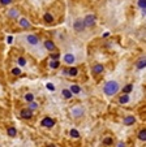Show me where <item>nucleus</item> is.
I'll use <instances>...</instances> for the list:
<instances>
[{"label":"nucleus","mask_w":146,"mask_h":147,"mask_svg":"<svg viewBox=\"0 0 146 147\" xmlns=\"http://www.w3.org/2000/svg\"><path fill=\"white\" fill-rule=\"evenodd\" d=\"M105 94L106 95H115L116 92L119 91V83L116 82V81H110V82H107L105 85Z\"/></svg>","instance_id":"nucleus-1"},{"label":"nucleus","mask_w":146,"mask_h":147,"mask_svg":"<svg viewBox=\"0 0 146 147\" xmlns=\"http://www.w3.org/2000/svg\"><path fill=\"white\" fill-rule=\"evenodd\" d=\"M95 21H96V18H95L94 14H88V16L84 18V22H85L86 28H91V26H94L95 25Z\"/></svg>","instance_id":"nucleus-2"},{"label":"nucleus","mask_w":146,"mask_h":147,"mask_svg":"<svg viewBox=\"0 0 146 147\" xmlns=\"http://www.w3.org/2000/svg\"><path fill=\"white\" fill-rule=\"evenodd\" d=\"M73 28H75V30L77 31V33H81V31H84L85 30V22H84V20H81V18H78V20H76L75 21V24H73Z\"/></svg>","instance_id":"nucleus-3"},{"label":"nucleus","mask_w":146,"mask_h":147,"mask_svg":"<svg viewBox=\"0 0 146 147\" xmlns=\"http://www.w3.org/2000/svg\"><path fill=\"white\" fill-rule=\"evenodd\" d=\"M41 125L44 126V128H52L54 125H55V120L50 119V117H44V119L41 121Z\"/></svg>","instance_id":"nucleus-4"},{"label":"nucleus","mask_w":146,"mask_h":147,"mask_svg":"<svg viewBox=\"0 0 146 147\" xmlns=\"http://www.w3.org/2000/svg\"><path fill=\"white\" fill-rule=\"evenodd\" d=\"M84 108L82 107H73V108L71 109V115L73 117H80V116H82L84 115Z\"/></svg>","instance_id":"nucleus-5"},{"label":"nucleus","mask_w":146,"mask_h":147,"mask_svg":"<svg viewBox=\"0 0 146 147\" xmlns=\"http://www.w3.org/2000/svg\"><path fill=\"white\" fill-rule=\"evenodd\" d=\"M26 40H28V43H29V45H31V46H37L39 43L38 36L33 35V34H29V35L26 36Z\"/></svg>","instance_id":"nucleus-6"},{"label":"nucleus","mask_w":146,"mask_h":147,"mask_svg":"<svg viewBox=\"0 0 146 147\" xmlns=\"http://www.w3.org/2000/svg\"><path fill=\"white\" fill-rule=\"evenodd\" d=\"M20 115H21L22 119H31V116H33V111H31L30 108H24V109H21Z\"/></svg>","instance_id":"nucleus-7"},{"label":"nucleus","mask_w":146,"mask_h":147,"mask_svg":"<svg viewBox=\"0 0 146 147\" xmlns=\"http://www.w3.org/2000/svg\"><path fill=\"white\" fill-rule=\"evenodd\" d=\"M44 47H46V50H48L50 52H52V51H55V43L51 40H46L44 42Z\"/></svg>","instance_id":"nucleus-8"},{"label":"nucleus","mask_w":146,"mask_h":147,"mask_svg":"<svg viewBox=\"0 0 146 147\" xmlns=\"http://www.w3.org/2000/svg\"><path fill=\"white\" fill-rule=\"evenodd\" d=\"M75 55H72V53H67L65 56H64V61H65L67 64H73L75 63Z\"/></svg>","instance_id":"nucleus-9"},{"label":"nucleus","mask_w":146,"mask_h":147,"mask_svg":"<svg viewBox=\"0 0 146 147\" xmlns=\"http://www.w3.org/2000/svg\"><path fill=\"white\" fill-rule=\"evenodd\" d=\"M103 70H105V67H103V65H101V64L94 65V68H93V73H94V74H101V73H103Z\"/></svg>","instance_id":"nucleus-10"},{"label":"nucleus","mask_w":146,"mask_h":147,"mask_svg":"<svg viewBox=\"0 0 146 147\" xmlns=\"http://www.w3.org/2000/svg\"><path fill=\"white\" fill-rule=\"evenodd\" d=\"M136 121V119L133 116H127L124 119V125H127V126H129V125H133Z\"/></svg>","instance_id":"nucleus-11"},{"label":"nucleus","mask_w":146,"mask_h":147,"mask_svg":"<svg viewBox=\"0 0 146 147\" xmlns=\"http://www.w3.org/2000/svg\"><path fill=\"white\" fill-rule=\"evenodd\" d=\"M64 73L68 74V76H72V77H75V76L78 74V69L77 68H71L69 70H64Z\"/></svg>","instance_id":"nucleus-12"},{"label":"nucleus","mask_w":146,"mask_h":147,"mask_svg":"<svg viewBox=\"0 0 146 147\" xmlns=\"http://www.w3.org/2000/svg\"><path fill=\"white\" fill-rule=\"evenodd\" d=\"M18 24L22 26V28H26V29H29V28L31 26V25H30V22H29L28 20H25V18H21V20L18 21Z\"/></svg>","instance_id":"nucleus-13"},{"label":"nucleus","mask_w":146,"mask_h":147,"mask_svg":"<svg viewBox=\"0 0 146 147\" xmlns=\"http://www.w3.org/2000/svg\"><path fill=\"white\" fill-rule=\"evenodd\" d=\"M119 102L121 103V104H125V103L129 102V95L128 94H123L120 98H119Z\"/></svg>","instance_id":"nucleus-14"},{"label":"nucleus","mask_w":146,"mask_h":147,"mask_svg":"<svg viewBox=\"0 0 146 147\" xmlns=\"http://www.w3.org/2000/svg\"><path fill=\"white\" fill-rule=\"evenodd\" d=\"M61 94H63V96L65 98V99H71L72 98V92H71V90H68V89H64L63 91H61Z\"/></svg>","instance_id":"nucleus-15"},{"label":"nucleus","mask_w":146,"mask_h":147,"mask_svg":"<svg viewBox=\"0 0 146 147\" xmlns=\"http://www.w3.org/2000/svg\"><path fill=\"white\" fill-rule=\"evenodd\" d=\"M69 90H71L72 94H80V92H81V89L77 86V85H72Z\"/></svg>","instance_id":"nucleus-16"},{"label":"nucleus","mask_w":146,"mask_h":147,"mask_svg":"<svg viewBox=\"0 0 146 147\" xmlns=\"http://www.w3.org/2000/svg\"><path fill=\"white\" fill-rule=\"evenodd\" d=\"M137 68L138 69H143V68H145V65H146V60H145V57L143 59H141V60H138L137 61Z\"/></svg>","instance_id":"nucleus-17"},{"label":"nucleus","mask_w":146,"mask_h":147,"mask_svg":"<svg viewBox=\"0 0 146 147\" xmlns=\"http://www.w3.org/2000/svg\"><path fill=\"white\" fill-rule=\"evenodd\" d=\"M43 20L46 21V22H48V24H51L54 21V17H52V14H50V13H46L43 16Z\"/></svg>","instance_id":"nucleus-18"},{"label":"nucleus","mask_w":146,"mask_h":147,"mask_svg":"<svg viewBox=\"0 0 146 147\" xmlns=\"http://www.w3.org/2000/svg\"><path fill=\"white\" fill-rule=\"evenodd\" d=\"M138 7L142 9L143 14H145V11H146V0H138Z\"/></svg>","instance_id":"nucleus-19"},{"label":"nucleus","mask_w":146,"mask_h":147,"mask_svg":"<svg viewBox=\"0 0 146 147\" xmlns=\"http://www.w3.org/2000/svg\"><path fill=\"white\" fill-rule=\"evenodd\" d=\"M132 90H133V85H132V83H128L127 86L123 89V92H124V94H129Z\"/></svg>","instance_id":"nucleus-20"},{"label":"nucleus","mask_w":146,"mask_h":147,"mask_svg":"<svg viewBox=\"0 0 146 147\" xmlns=\"http://www.w3.org/2000/svg\"><path fill=\"white\" fill-rule=\"evenodd\" d=\"M60 67V61L59 60H52L50 63V68H52V69H56V68Z\"/></svg>","instance_id":"nucleus-21"},{"label":"nucleus","mask_w":146,"mask_h":147,"mask_svg":"<svg viewBox=\"0 0 146 147\" xmlns=\"http://www.w3.org/2000/svg\"><path fill=\"white\" fill-rule=\"evenodd\" d=\"M7 134H8L9 137H16V134H17L16 128H8V130H7Z\"/></svg>","instance_id":"nucleus-22"},{"label":"nucleus","mask_w":146,"mask_h":147,"mask_svg":"<svg viewBox=\"0 0 146 147\" xmlns=\"http://www.w3.org/2000/svg\"><path fill=\"white\" fill-rule=\"evenodd\" d=\"M138 139H140V141H143V142L146 141V130H145V129H143V130H141L140 133H138Z\"/></svg>","instance_id":"nucleus-23"},{"label":"nucleus","mask_w":146,"mask_h":147,"mask_svg":"<svg viewBox=\"0 0 146 147\" xmlns=\"http://www.w3.org/2000/svg\"><path fill=\"white\" fill-rule=\"evenodd\" d=\"M38 103L37 102H34V100H31V102H29V108L31 109V111H34V109H37L38 108Z\"/></svg>","instance_id":"nucleus-24"},{"label":"nucleus","mask_w":146,"mask_h":147,"mask_svg":"<svg viewBox=\"0 0 146 147\" xmlns=\"http://www.w3.org/2000/svg\"><path fill=\"white\" fill-rule=\"evenodd\" d=\"M69 134H71V137H73V138H78V137H80V133H78V130H76V129H71Z\"/></svg>","instance_id":"nucleus-25"},{"label":"nucleus","mask_w":146,"mask_h":147,"mask_svg":"<svg viewBox=\"0 0 146 147\" xmlns=\"http://www.w3.org/2000/svg\"><path fill=\"white\" fill-rule=\"evenodd\" d=\"M8 14H9V17H17L18 16V11H16V9H11Z\"/></svg>","instance_id":"nucleus-26"},{"label":"nucleus","mask_w":146,"mask_h":147,"mask_svg":"<svg viewBox=\"0 0 146 147\" xmlns=\"http://www.w3.org/2000/svg\"><path fill=\"white\" fill-rule=\"evenodd\" d=\"M25 99L28 100V102H31V100H34V95L31 94V92H29V94L25 95Z\"/></svg>","instance_id":"nucleus-27"},{"label":"nucleus","mask_w":146,"mask_h":147,"mask_svg":"<svg viewBox=\"0 0 146 147\" xmlns=\"http://www.w3.org/2000/svg\"><path fill=\"white\" fill-rule=\"evenodd\" d=\"M12 74L13 76H20L21 74V69H20V68H14V69L12 70Z\"/></svg>","instance_id":"nucleus-28"},{"label":"nucleus","mask_w":146,"mask_h":147,"mask_svg":"<svg viewBox=\"0 0 146 147\" xmlns=\"http://www.w3.org/2000/svg\"><path fill=\"white\" fill-rule=\"evenodd\" d=\"M18 64L21 65V67H25V65H26V60L24 57H18Z\"/></svg>","instance_id":"nucleus-29"},{"label":"nucleus","mask_w":146,"mask_h":147,"mask_svg":"<svg viewBox=\"0 0 146 147\" xmlns=\"http://www.w3.org/2000/svg\"><path fill=\"white\" fill-rule=\"evenodd\" d=\"M11 3H12V0H0V4H3V5H8Z\"/></svg>","instance_id":"nucleus-30"},{"label":"nucleus","mask_w":146,"mask_h":147,"mask_svg":"<svg viewBox=\"0 0 146 147\" xmlns=\"http://www.w3.org/2000/svg\"><path fill=\"white\" fill-rule=\"evenodd\" d=\"M59 57H60V53H51V59L52 60H58Z\"/></svg>","instance_id":"nucleus-31"},{"label":"nucleus","mask_w":146,"mask_h":147,"mask_svg":"<svg viewBox=\"0 0 146 147\" xmlns=\"http://www.w3.org/2000/svg\"><path fill=\"white\" fill-rule=\"evenodd\" d=\"M103 143L105 144H112V138H106L105 141H103Z\"/></svg>","instance_id":"nucleus-32"},{"label":"nucleus","mask_w":146,"mask_h":147,"mask_svg":"<svg viewBox=\"0 0 146 147\" xmlns=\"http://www.w3.org/2000/svg\"><path fill=\"white\" fill-rule=\"evenodd\" d=\"M46 87H47V89H48V90H55V86H54L52 83H47V85H46Z\"/></svg>","instance_id":"nucleus-33"}]
</instances>
